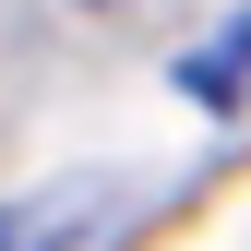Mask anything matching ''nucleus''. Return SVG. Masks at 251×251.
<instances>
[{
	"label": "nucleus",
	"instance_id": "nucleus-1",
	"mask_svg": "<svg viewBox=\"0 0 251 251\" xmlns=\"http://www.w3.org/2000/svg\"><path fill=\"white\" fill-rule=\"evenodd\" d=\"M132 203L108 168H72V179H36V192H0V251H84L108 215Z\"/></svg>",
	"mask_w": 251,
	"mask_h": 251
},
{
	"label": "nucleus",
	"instance_id": "nucleus-2",
	"mask_svg": "<svg viewBox=\"0 0 251 251\" xmlns=\"http://www.w3.org/2000/svg\"><path fill=\"white\" fill-rule=\"evenodd\" d=\"M239 84H251V12H239L227 48H192V60H179V96H203V108H239Z\"/></svg>",
	"mask_w": 251,
	"mask_h": 251
}]
</instances>
